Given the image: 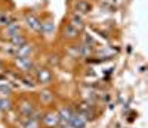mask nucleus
<instances>
[{
  "mask_svg": "<svg viewBox=\"0 0 148 128\" xmlns=\"http://www.w3.org/2000/svg\"><path fill=\"white\" fill-rule=\"evenodd\" d=\"M51 78H52L51 71H47V69H39L37 71V80H39L42 84H47L49 81H51Z\"/></svg>",
  "mask_w": 148,
  "mask_h": 128,
  "instance_id": "obj_4",
  "label": "nucleus"
},
{
  "mask_svg": "<svg viewBox=\"0 0 148 128\" xmlns=\"http://www.w3.org/2000/svg\"><path fill=\"white\" fill-rule=\"evenodd\" d=\"M79 33H80V31H79L77 28H74L73 25H70V24L64 28V37H65V38H70V40H71V38H76V37L79 35Z\"/></svg>",
  "mask_w": 148,
  "mask_h": 128,
  "instance_id": "obj_6",
  "label": "nucleus"
},
{
  "mask_svg": "<svg viewBox=\"0 0 148 128\" xmlns=\"http://www.w3.org/2000/svg\"><path fill=\"white\" fill-rule=\"evenodd\" d=\"M31 53V47L28 44H22L19 47H16V56L21 58V56H28Z\"/></svg>",
  "mask_w": 148,
  "mask_h": 128,
  "instance_id": "obj_7",
  "label": "nucleus"
},
{
  "mask_svg": "<svg viewBox=\"0 0 148 128\" xmlns=\"http://www.w3.org/2000/svg\"><path fill=\"white\" fill-rule=\"evenodd\" d=\"M70 125L74 127V128H84L86 119L82 116L80 113H79V115H73V118H71V121H70Z\"/></svg>",
  "mask_w": 148,
  "mask_h": 128,
  "instance_id": "obj_5",
  "label": "nucleus"
},
{
  "mask_svg": "<svg viewBox=\"0 0 148 128\" xmlns=\"http://www.w3.org/2000/svg\"><path fill=\"white\" fill-rule=\"evenodd\" d=\"M70 25H73L74 28H77L79 31L84 27V22H83V19L80 18V16H77V15H74L73 18H71V22H70Z\"/></svg>",
  "mask_w": 148,
  "mask_h": 128,
  "instance_id": "obj_11",
  "label": "nucleus"
},
{
  "mask_svg": "<svg viewBox=\"0 0 148 128\" xmlns=\"http://www.w3.org/2000/svg\"><path fill=\"white\" fill-rule=\"evenodd\" d=\"M49 63H52V65H58V56H49Z\"/></svg>",
  "mask_w": 148,
  "mask_h": 128,
  "instance_id": "obj_20",
  "label": "nucleus"
},
{
  "mask_svg": "<svg viewBox=\"0 0 148 128\" xmlns=\"http://www.w3.org/2000/svg\"><path fill=\"white\" fill-rule=\"evenodd\" d=\"M74 7H76L77 14H88V12H90V9H92V5L89 2H86V0H79V2H76Z\"/></svg>",
  "mask_w": 148,
  "mask_h": 128,
  "instance_id": "obj_2",
  "label": "nucleus"
},
{
  "mask_svg": "<svg viewBox=\"0 0 148 128\" xmlns=\"http://www.w3.org/2000/svg\"><path fill=\"white\" fill-rule=\"evenodd\" d=\"M10 24H14V18H10V16H8L6 14H2L0 15V25H10Z\"/></svg>",
  "mask_w": 148,
  "mask_h": 128,
  "instance_id": "obj_14",
  "label": "nucleus"
},
{
  "mask_svg": "<svg viewBox=\"0 0 148 128\" xmlns=\"http://www.w3.org/2000/svg\"><path fill=\"white\" fill-rule=\"evenodd\" d=\"M0 93L9 94V93H10V87H9V85H2V87H0Z\"/></svg>",
  "mask_w": 148,
  "mask_h": 128,
  "instance_id": "obj_19",
  "label": "nucleus"
},
{
  "mask_svg": "<svg viewBox=\"0 0 148 128\" xmlns=\"http://www.w3.org/2000/svg\"><path fill=\"white\" fill-rule=\"evenodd\" d=\"M58 122H59L58 115H55V113H49V115H46V118H45V124H46L47 127H53V125H56Z\"/></svg>",
  "mask_w": 148,
  "mask_h": 128,
  "instance_id": "obj_9",
  "label": "nucleus"
},
{
  "mask_svg": "<svg viewBox=\"0 0 148 128\" xmlns=\"http://www.w3.org/2000/svg\"><path fill=\"white\" fill-rule=\"evenodd\" d=\"M0 69H2V63H0Z\"/></svg>",
  "mask_w": 148,
  "mask_h": 128,
  "instance_id": "obj_21",
  "label": "nucleus"
},
{
  "mask_svg": "<svg viewBox=\"0 0 148 128\" xmlns=\"http://www.w3.org/2000/svg\"><path fill=\"white\" fill-rule=\"evenodd\" d=\"M58 118H59V122L62 124V125H70V121H71V118H73L71 109H62V110L59 112Z\"/></svg>",
  "mask_w": 148,
  "mask_h": 128,
  "instance_id": "obj_3",
  "label": "nucleus"
},
{
  "mask_svg": "<svg viewBox=\"0 0 148 128\" xmlns=\"http://www.w3.org/2000/svg\"><path fill=\"white\" fill-rule=\"evenodd\" d=\"M24 128H39V124H37V121H36L34 118H31V119H28V121L25 122Z\"/></svg>",
  "mask_w": 148,
  "mask_h": 128,
  "instance_id": "obj_17",
  "label": "nucleus"
},
{
  "mask_svg": "<svg viewBox=\"0 0 148 128\" xmlns=\"http://www.w3.org/2000/svg\"><path fill=\"white\" fill-rule=\"evenodd\" d=\"M16 62H18V65L21 68H24V69H30L31 68V59L28 56H21V58L16 59Z\"/></svg>",
  "mask_w": 148,
  "mask_h": 128,
  "instance_id": "obj_8",
  "label": "nucleus"
},
{
  "mask_svg": "<svg viewBox=\"0 0 148 128\" xmlns=\"http://www.w3.org/2000/svg\"><path fill=\"white\" fill-rule=\"evenodd\" d=\"M40 99L45 102V103H49V102H52V99H53V94H52L51 91H43V93L40 94Z\"/></svg>",
  "mask_w": 148,
  "mask_h": 128,
  "instance_id": "obj_16",
  "label": "nucleus"
},
{
  "mask_svg": "<svg viewBox=\"0 0 148 128\" xmlns=\"http://www.w3.org/2000/svg\"><path fill=\"white\" fill-rule=\"evenodd\" d=\"M9 108H10L9 100H6V99H0V109H2V110H8Z\"/></svg>",
  "mask_w": 148,
  "mask_h": 128,
  "instance_id": "obj_18",
  "label": "nucleus"
},
{
  "mask_svg": "<svg viewBox=\"0 0 148 128\" xmlns=\"http://www.w3.org/2000/svg\"><path fill=\"white\" fill-rule=\"evenodd\" d=\"M53 28H55V25H53L52 22H45V24H42V33H45V34H51V33L53 31Z\"/></svg>",
  "mask_w": 148,
  "mask_h": 128,
  "instance_id": "obj_13",
  "label": "nucleus"
},
{
  "mask_svg": "<svg viewBox=\"0 0 148 128\" xmlns=\"http://www.w3.org/2000/svg\"><path fill=\"white\" fill-rule=\"evenodd\" d=\"M19 112H21L22 115H25V116L31 118L33 108H31V105H30V103H27V102H24V103H21V106H19Z\"/></svg>",
  "mask_w": 148,
  "mask_h": 128,
  "instance_id": "obj_10",
  "label": "nucleus"
},
{
  "mask_svg": "<svg viewBox=\"0 0 148 128\" xmlns=\"http://www.w3.org/2000/svg\"><path fill=\"white\" fill-rule=\"evenodd\" d=\"M6 33H8V35H9L10 38L15 37V35H18V33H19V25H18V24H10V25H8Z\"/></svg>",
  "mask_w": 148,
  "mask_h": 128,
  "instance_id": "obj_12",
  "label": "nucleus"
},
{
  "mask_svg": "<svg viewBox=\"0 0 148 128\" xmlns=\"http://www.w3.org/2000/svg\"><path fill=\"white\" fill-rule=\"evenodd\" d=\"M25 21H27V25L34 30V31H42V22L37 19L34 15H25Z\"/></svg>",
  "mask_w": 148,
  "mask_h": 128,
  "instance_id": "obj_1",
  "label": "nucleus"
},
{
  "mask_svg": "<svg viewBox=\"0 0 148 128\" xmlns=\"http://www.w3.org/2000/svg\"><path fill=\"white\" fill-rule=\"evenodd\" d=\"M10 41H12V44H14L15 47H19V46H22V44H25V40L21 37V35H15V37H12L10 38Z\"/></svg>",
  "mask_w": 148,
  "mask_h": 128,
  "instance_id": "obj_15",
  "label": "nucleus"
}]
</instances>
